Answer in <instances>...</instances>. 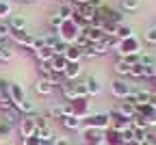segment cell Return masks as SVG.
<instances>
[{"instance_id": "cell-1", "label": "cell", "mask_w": 156, "mask_h": 145, "mask_svg": "<svg viewBox=\"0 0 156 145\" xmlns=\"http://www.w3.org/2000/svg\"><path fill=\"white\" fill-rule=\"evenodd\" d=\"M83 35V26L76 22V19L72 17V19H65L63 22V26L56 30V37L61 39V41H65V44H76V39Z\"/></svg>"}, {"instance_id": "cell-2", "label": "cell", "mask_w": 156, "mask_h": 145, "mask_svg": "<svg viewBox=\"0 0 156 145\" xmlns=\"http://www.w3.org/2000/svg\"><path fill=\"white\" fill-rule=\"evenodd\" d=\"M143 52V46L141 41L136 37H128V39H122L119 44H117V54L119 58H128V56H139Z\"/></svg>"}, {"instance_id": "cell-3", "label": "cell", "mask_w": 156, "mask_h": 145, "mask_svg": "<svg viewBox=\"0 0 156 145\" xmlns=\"http://www.w3.org/2000/svg\"><path fill=\"white\" fill-rule=\"evenodd\" d=\"M83 128H93V130H108L111 128V117L108 113H95L89 115L87 119H83Z\"/></svg>"}, {"instance_id": "cell-4", "label": "cell", "mask_w": 156, "mask_h": 145, "mask_svg": "<svg viewBox=\"0 0 156 145\" xmlns=\"http://www.w3.org/2000/svg\"><path fill=\"white\" fill-rule=\"evenodd\" d=\"M69 108H72V115L74 117L87 119L91 115V102H89V97H76L74 102H69Z\"/></svg>"}, {"instance_id": "cell-5", "label": "cell", "mask_w": 156, "mask_h": 145, "mask_svg": "<svg viewBox=\"0 0 156 145\" xmlns=\"http://www.w3.org/2000/svg\"><path fill=\"white\" fill-rule=\"evenodd\" d=\"M111 93L117 97V100H126L130 93H132V85L130 82H126L124 78H115L111 82Z\"/></svg>"}, {"instance_id": "cell-6", "label": "cell", "mask_w": 156, "mask_h": 145, "mask_svg": "<svg viewBox=\"0 0 156 145\" xmlns=\"http://www.w3.org/2000/svg\"><path fill=\"white\" fill-rule=\"evenodd\" d=\"M35 132H37V123H35L33 115H26V117L20 119V134H22L24 139L26 136H35Z\"/></svg>"}, {"instance_id": "cell-7", "label": "cell", "mask_w": 156, "mask_h": 145, "mask_svg": "<svg viewBox=\"0 0 156 145\" xmlns=\"http://www.w3.org/2000/svg\"><path fill=\"white\" fill-rule=\"evenodd\" d=\"M83 35L89 39V44H100V41L106 37L100 26H85V28H83Z\"/></svg>"}, {"instance_id": "cell-8", "label": "cell", "mask_w": 156, "mask_h": 145, "mask_svg": "<svg viewBox=\"0 0 156 145\" xmlns=\"http://www.w3.org/2000/svg\"><path fill=\"white\" fill-rule=\"evenodd\" d=\"M11 37H13V41H15L17 46H24V48H30V46H33V39H35L28 30H17V33H13Z\"/></svg>"}, {"instance_id": "cell-9", "label": "cell", "mask_w": 156, "mask_h": 145, "mask_svg": "<svg viewBox=\"0 0 156 145\" xmlns=\"http://www.w3.org/2000/svg\"><path fill=\"white\" fill-rule=\"evenodd\" d=\"M80 74H83V65L80 63H67V67L63 72V78L69 80V82H74V80H78Z\"/></svg>"}, {"instance_id": "cell-10", "label": "cell", "mask_w": 156, "mask_h": 145, "mask_svg": "<svg viewBox=\"0 0 156 145\" xmlns=\"http://www.w3.org/2000/svg\"><path fill=\"white\" fill-rule=\"evenodd\" d=\"M9 93H11L13 104H20L22 100H26V91H24V87L20 85V82H11V89H9Z\"/></svg>"}, {"instance_id": "cell-11", "label": "cell", "mask_w": 156, "mask_h": 145, "mask_svg": "<svg viewBox=\"0 0 156 145\" xmlns=\"http://www.w3.org/2000/svg\"><path fill=\"white\" fill-rule=\"evenodd\" d=\"M63 56L67 58V63H80V61H83V50L72 44V46H67V50H65Z\"/></svg>"}, {"instance_id": "cell-12", "label": "cell", "mask_w": 156, "mask_h": 145, "mask_svg": "<svg viewBox=\"0 0 156 145\" xmlns=\"http://www.w3.org/2000/svg\"><path fill=\"white\" fill-rule=\"evenodd\" d=\"M104 145H124L122 132H117V130H113V128L104 130Z\"/></svg>"}, {"instance_id": "cell-13", "label": "cell", "mask_w": 156, "mask_h": 145, "mask_svg": "<svg viewBox=\"0 0 156 145\" xmlns=\"http://www.w3.org/2000/svg\"><path fill=\"white\" fill-rule=\"evenodd\" d=\"M50 67H52L54 74H61V76H63V72H65V67H67V58H65L63 54H54V58L50 61Z\"/></svg>"}, {"instance_id": "cell-14", "label": "cell", "mask_w": 156, "mask_h": 145, "mask_svg": "<svg viewBox=\"0 0 156 145\" xmlns=\"http://www.w3.org/2000/svg\"><path fill=\"white\" fill-rule=\"evenodd\" d=\"M35 91H37L39 95H50V93L54 91V85H52L48 78H39V80L35 82Z\"/></svg>"}, {"instance_id": "cell-15", "label": "cell", "mask_w": 156, "mask_h": 145, "mask_svg": "<svg viewBox=\"0 0 156 145\" xmlns=\"http://www.w3.org/2000/svg\"><path fill=\"white\" fill-rule=\"evenodd\" d=\"M130 67H132V65L128 63L126 58H117V61H115V65H113L115 74L119 76V78H124V76H130Z\"/></svg>"}, {"instance_id": "cell-16", "label": "cell", "mask_w": 156, "mask_h": 145, "mask_svg": "<svg viewBox=\"0 0 156 145\" xmlns=\"http://www.w3.org/2000/svg\"><path fill=\"white\" fill-rule=\"evenodd\" d=\"M117 111H119V115H122L124 119H128V121L136 115V106L130 104V102H126V100H122V104H119V108H117Z\"/></svg>"}, {"instance_id": "cell-17", "label": "cell", "mask_w": 156, "mask_h": 145, "mask_svg": "<svg viewBox=\"0 0 156 145\" xmlns=\"http://www.w3.org/2000/svg\"><path fill=\"white\" fill-rule=\"evenodd\" d=\"M61 123H63L67 130H80V128H83V119H78V117H74V115H65V117L61 119Z\"/></svg>"}, {"instance_id": "cell-18", "label": "cell", "mask_w": 156, "mask_h": 145, "mask_svg": "<svg viewBox=\"0 0 156 145\" xmlns=\"http://www.w3.org/2000/svg\"><path fill=\"white\" fill-rule=\"evenodd\" d=\"M85 82H87V89H89V97L100 95V93H102V85H100V80H98L95 76H89Z\"/></svg>"}, {"instance_id": "cell-19", "label": "cell", "mask_w": 156, "mask_h": 145, "mask_svg": "<svg viewBox=\"0 0 156 145\" xmlns=\"http://www.w3.org/2000/svg\"><path fill=\"white\" fill-rule=\"evenodd\" d=\"M35 56H37L39 63H50V61L54 58V50L46 46V48H41V50H35Z\"/></svg>"}, {"instance_id": "cell-20", "label": "cell", "mask_w": 156, "mask_h": 145, "mask_svg": "<svg viewBox=\"0 0 156 145\" xmlns=\"http://www.w3.org/2000/svg\"><path fill=\"white\" fill-rule=\"evenodd\" d=\"M58 15H61L63 19H72V17L76 15L74 2H61V7H58Z\"/></svg>"}, {"instance_id": "cell-21", "label": "cell", "mask_w": 156, "mask_h": 145, "mask_svg": "<svg viewBox=\"0 0 156 145\" xmlns=\"http://www.w3.org/2000/svg\"><path fill=\"white\" fill-rule=\"evenodd\" d=\"M58 89H61V93H63V97H65L67 102H74V100H76V91H74V82L65 80V82H63V85L58 87Z\"/></svg>"}, {"instance_id": "cell-22", "label": "cell", "mask_w": 156, "mask_h": 145, "mask_svg": "<svg viewBox=\"0 0 156 145\" xmlns=\"http://www.w3.org/2000/svg\"><path fill=\"white\" fill-rule=\"evenodd\" d=\"M35 136H39V141H41L44 145H46V143H50V145H52V141H54V132H52L48 126H46V128H37Z\"/></svg>"}, {"instance_id": "cell-23", "label": "cell", "mask_w": 156, "mask_h": 145, "mask_svg": "<svg viewBox=\"0 0 156 145\" xmlns=\"http://www.w3.org/2000/svg\"><path fill=\"white\" fill-rule=\"evenodd\" d=\"M9 24H11V30H13V33H17V30H26V19H24L22 15H11Z\"/></svg>"}, {"instance_id": "cell-24", "label": "cell", "mask_w": 156, "mask_h": 145, "mask_svg": "<svg viewBox=\"0 0 156 145\" xmlns=\"http://www.w3.org/2000/svg\"><path fill=\"white\" fill-rule=\"evenodd\" d=\"M141 9V0H122V11L124 13H136Z\"/></svg>"}, {"instance_id": "cell-25", "label": "cell", "mask_w": 156, "mask_h": 145, "mask_svg": "<svg viewBox=\"0 0 156 145\" xmlns=\"http://www.w3.org/2000/svg\"><path fill=\"white\" fill-rule=\"evenodd\" d=\"M48 117H50V119H58V121H61V119L65 117V104H54V106H50Z\"/></svg>"}, {"instance_id": "cell-26", "label": "cell", "mask_w": 156, "mask_h": 145, "mask_svg": "<svg viewBox=\"0 0 156 145\" xmlns=\"http://www.w3.org/2000/svg\"><path fill=\"white\" fill-rule=\"evenodd\" d=\"M74 91H76V97H89V89L85 80H74Z\"/></svg>"}, {"instance_id": "cell-27", "label": "cell", "mask_w": 156, "mask_h": 145, "mask_svg": "<svg viewBox=\"0 0 156 145\" xmlns=\"http://www.w3.org/2000/svg\"><path fill=\"white\" fill-rule=\"evenodd\" d=\"M15 108H17L20 113H24V115H33V113H35V104H33L28 97H26V100H22L20 104H15Z\"/></svg>"}, {"instance_id": "cell-28", "label": "cell", "mask_w": 156, "mask_h": 145, "mask_svg": "<svg viewBox=\"0 0 156 145\" xmlns=\"http://www.w3.org/2000/svg\"><path fill=\"white\" fill-rule=\"evenodd\" d=\"M20 119V111L13 106V108H9V111H2V121H7V123H11V126H13V123Z\"/></svg>"}, {"instance_id": "cell-29", "label": "cell", "mask_w": 156, "mask_h": 145, "mask_svg": "<svg viewBox=\"0 0 156 145\" xmlns=\"http://www.w3.org/2000/svg\"><path fill=\"white\" fill-rule=\"evenodd\" d=\"M128 37H134V30H132V26H128V24H122V26H117V39H128Z\"/></svg>"}, {"instance_id": "cell-30", "label": "cell", "mask_w": 156, "mask_h": 145, "mask_svg": "<svg viewBox=\"0 0 156 145\" xmlns=\"http://www.w3.org/2000/svg\"><path fill=\"white\" fill-rule=\"evenodd\" d=\"M106 22H113V24H117V26H122V24H124V11H115V9H111Z\"/></svg>"}, {"instance_id": "cell-31", "label": "cell", "mask_w": 156, "mask_h": 145, "mask_svg": "<svg viewBox=\"0 0 156 145\" xmlns=\"http://www.w3.org/2000/svg\"><path fill=\"white\" fill-rule=\"evenodd\" d=\"M63 22H65V19H63L61 15H58V11H54V13L48 17V24H50V28H54V30L61 28V26H63Z\"/></svg>"}, {"instance_id": "cell-32", "label": "cell", "mask_w": 156, "mask_h": 145, "mask_svg": "<svg viewBox=\"0 0 156 145\" xmlns=\"http://www.w3.org/2000/svg\"><path fill=\"white\" fill-rule=\"evenodd\" d=\"M11 35H13V30H11L9 19H0V39H9Z\"/></svg>"}, {"instance_id": "cell-33", "label": "cell", "mask_w": 156, "mask_h": 145, "mask_svg": "<svg viewBox=\"0 0 156 145\" xmlns=\"http://www.w3.org/2000/svg\"><path fill=\"white\" fill-rule=\"evenodd\" d=\"M11 0H0V19H7L11 15Z\"/></svg>"}, {"instance_id": "cell-34", "label": "cell", "mask_w": 156, "mask_h": 145, "mask_svg": "<svg viewBox=\"0 0 156 145\" xmlns=\"http://www.w3.org/2000/svg\"><path fill=\"white\" fill-rule=\"evenodd\" d=\"M143 39L147 41V44L156 46V24H152V26H147V28H145V35H143Z\"/></svg>"}, {"instance_id": "cell-35", "label": "cell", "mask_w": 156, "mask_h": 145, "mask_svg": "<svg viewBox=\"0 0 156 145\" xmlns=\"http://www.w3.org/2000/svg\"><path fill=\"white\" fill-rule=\"evenodd\" d=\"M130 76H132V78H145V65L134 63V65L130 67Z\"/></svg>"}, {"instance_id": "cell-36", "label": "cell", "mask_w": 156, "mask_h": 145, "mask_svg": "<svg viewBox=\"0 0 156 145\" xmlns=\"http://www.w3.org/2000/svg\"><path fill=\"white\" fill-rule=\"evenodd\" d=\"M9 61H13V48L5 46L0 50V63H9Z\"/></svg>"}, {"instance_id": "cell-37", "label": "cell", "mask_w": 156, "mask_h": 145, "mask_svg": "<svg viewBox=\"0 0 156 145\" xmlns=\"http://www.w3.org/2000/svg\"><path fill=\"white\" fill-rule=\"evenodd\" d=\"M41 48H46V35L35 37V39H33V46H30V50H33V52H35V50H41Z\"/></svg>"}, {"instance_id": "cell-38", "label": "cell", "mask_w": 156, "mask_h": 145, "mask_svg": "<svg viewBox=\"0 0 156 145\" xmlns=\"http://www.w3.org/2000/svg\"><path fill=\"white\" fill-rule=\"evenodd\" d=\"M11 132H13L11 123H7V121H0V136H2V139H7V136H11Z\"/></svg>"}, {"instance_id": "cell-39", "label": "cell", "mask_w": 156, "mask_h": 145, "mask_svg": "<svg viewBox=\"0 0 156 145\" xmlns=\"http://www.w3.org/2000/svg\"><path fill=\"white\" fill-rule=\"evenodd\" d=\"M139 63H141V65H156V58H154L152 54L141 52V56H139Z\"/></svg>"}, {"instance_id": "cell-40", "label": "cell", "mask_w": 156, "mask_h": 145, "mask_svg": "<svg viewBox=\"0 0 156 145\" xmlns=\"http://www.w3.org/2000/svg\"><path fill=\"white\" fill-rule=\"evenodd\" d=\"M67 46H69V44H65V41L58 39V41H56V46H54V54H65Z\"/></svg>"}, {"instance_id": "cell-41", "label": "cell", "mask_w": 156, "mask_h": 145, "mask_svg": "<svg viewBox=\"0 0 156 145\" xmlns=\"http://www.w3.org/2000/svg\"><path fill=\"white\" fill-rule=\"evenodd\" d=\"M39 72H41V78H48V76L52 74V67H50V63H39Z\"/></svg>"}, {"instance_id": "cell-42", "label": "cell", "mask_w": 156, "mask_h": 145, "mask_svg": "<svg viewBox=\"0 0 156 145\" xmlns=\"http://www.w3.org/2000/svg\"><path fill=\"white\" fill-rule=\"evenodd\" d=\"M22 145H44L41 141H39V136H26L22 141Z\"/></svg>"}, {"instance_id": "cell-43", "label": "cell", "mask_w": 156, "mask_h": 145, "mask_svg": "<svg viewBox=\"0 0 156 145\" xmlns=\"http://www.w3.org/2000/svg\"><path fill=\"white\" fill-rule=\"evenodd\" d=\"M145 78H156V65H145Z\"/></svg>"}, {"instance_id": "cell-44", "label": "cell", "mask_w": 156, "mask_h": 145, "mask_svg": "<svg viewBox=\"0 0 156 145\" xmlns=\"http://www.w3.org/2000/svg\"><path fill=\"white\" fill-rule=\"evenodd\" d=\"M52 145H72V143H69V139H65V136H54Z\"/></svg>"}, {"instance_id": "cell-45", "label": "cell", "mask_w": 156, "mask_h": 145, "mask_svg": "<svg viewBox=\"0 0 156 145\" xmlns=\"http://www.w3.org/2000/svg\"><path fill=\"white\" fill-rule=\"evenodd\" d=\"M89 5H91L93 9H100V7H104V2H102V0H89Z\"/></svg>"}, {"instance_id": "cell-46", "label": "cell", "mask_w": 156, "mask_h": 145, "mask_svg": "<svg viewBox=\"0 0 156 145\" xmlns=\"http://www.w3.org/2000/svg\"><path fill=\"white\" fill-rule=\"evenodd\" d=\"M150 106L156 111V91H152V97H150Z\"/></svg>"}, {"instance_id": "cell-47", "label": "cell", "mask_w": 156, "mask_h": 145, "mask_svg": "<svg viewBox=\"0 0 156 145\" xmlns=\"http://www.w3.org/2000/svg\"><path fill=\"white\" fill-rule=\"evenodd\" d=\"M72 2H76L78 7H83V5H89V0H72Z\"/></svg>"}, {"instance_id": "cell-48", "label": "cell", "mask_w": 156, "mask_h": 145, "mask_svg": "<svg viewBox=\"0 0 156 145\" xmlns=\"http://www.w3.org/2000/svg\"><path fill=\"white\" fill-rule=\"evenodd\" d=\"M22 2H24V5H35L37 0H22Z\"/></svg>"}, {"instance_id": "cell-49", "label": "cell", "mask_w": 156, "mask_h": 145, "mask_svg": "<svg viewBox=\"0 0 156 145\" xmlns=\"http://www.w3.org/2000/svg\"><path fill=\"white\" fill-rule=\"evenodd\" d=\"M124 145H139L136 141H128V143H124Z\"/></svg>"}, {"instance_id": "cell-50", "label": "cell", "mask_w": 156, "mask_h": 145, "mask_svg": "<svg viewBox=\"0 0 156 145\" xmlns=\"http://www.w3.org/2000/svg\"><path fill=\"white\" fill-rule=\"evenodd\" d=\"M5 46H7V44H5V39H0V50H2Z\"/></svg>"}, {"instance_id": "cell-51", "label": "cell", "mask_w": 156, "mask_h": 145, "mask_svg": "<svg viewBox=\"0 0 156 145\" xmlns=\"http://www.w3.org/2000/svg\"><path fill=\"white\" fill-rule=\"evenodd\" d=\"M141 145H152V143H150V141H143V143H141Z\"/></svg>"}, {"instance_id": "cell-52", "label": "cell", "mask_w": 156, "mask_h": 145, "mask_svg": "<svg viewBox=\"0 0 156 145\" xmlns=\"http://www.w3.org/2000/svg\"><path fill=\"white\" fill-rule=\"evenodd\" d=\"M61 2H72V0H61Z\"/></svg>"}]
</instances>
